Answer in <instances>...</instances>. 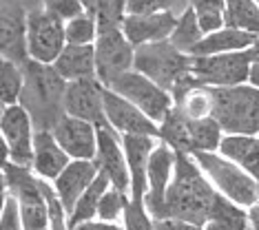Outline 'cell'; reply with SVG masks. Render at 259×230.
Here are the masks:
<instances>
[{
    "mask_svg": "<svg viewBox=\"0 0 259 230\" xmlns=\"http://www.w3.org/2000/svg\"><path fill=\"white\" fill-rule=\"evenodd\" d=\"M215 197L217 191L197 166L195 157L186 153H175V170L164 202V219L204 226Z\"/></svg>",
    "mask_w": 259,
    "mask_h": 230,
    "instance_id": "1",
    "label": "cell"
},
{
    "mask_svg": "<svg viewBox=\"0 0 259 230\" xmlns=\"http://www.w3.org/2000/svg\"><path fill=\"white\" fill-rule=\"evenodd\" d=\"M22 67V91L18 104L29 113L36 131H54L64 115V91L67 84L51 64L25 60Z\"/></svg>",
    "mask_w": 259,
    "mask_h": 230,
    "instance_id": "2",
    "label": "cell"
},
{
    "mask_svg": "<svg viewBox=\"0 0 259 230\" xmlns=\"http://www.w3.org/2000/svg\"><path fill=\"white\" fill-rule=\"evenodd\" d=\"M213 117L224 135H259V88L250 82L210 88Z\"/></svg>",
    "mask_w": 259,
    "mask_h": 230,
    "instance_id": "3",
    "label": "cell"
},
{
    "mask_svg": "<svg viewBox=\"0 0 259 230\" xmlns=\"http://www.w3.org/2000/svg\"><path fill=\"white\" fill-rule=\"evenodd\" d=\"M195 162L213 188L233 204L250 210L259 206V184L222 153H195Z\"/></svg>",
    "mask_w": 259,
    "mask_h": 230,
    "instance_id": "4",
    "label": "cell"
},
{
    "mask_svg": "<svg viewBox=\"0 0 259 230\" xmlns=\"http://www.w3.org/2000/svg\"><path fill=\"white\" fill-rule=\"evenodd\" d=\"M133 69L170 93L182 78L191 75L193 58L178 51L170 44V40H162V42L138 47Z\"/></svg>",
    "mask_w": 259,
    "mask_h": 230,
    "instance_id": "5",
    "label": "cell"
},
{
    "mask_svg": "<svg viewBox=\"0 0 259 230\" xmlns=\"http://www.w3.org/2000/svg\"><path fill=\"white\" fill-rule=\"evenodd\" d=\"M9 195H14L20 208V219L25 230H49V204L42 188V179L33 175L31 168H22L16 164H7Z\"/></svg>",
    "mask_w": 259,
    "mask_h": 230,
    "instance_id": "6",
    "label": "cell"
},
{
    "mask_svg": "<svg viewBox=\"0 0 259 230\" xmlns=\"http://www.w3.org/2000/svg\"><path fill=\"white\" fill-rule=\"evenodd\" d=\"M250 64H252V47L246 51L193 58L191 73L199 80V84L210 88L237 86V84H246L250 80Z\"/></svg>",
    "mask_w": 259,
    "mask_h": 230,
    "instance_id": "7",
    "label": "cell"
},
{
    "mask_svg": "<svg viewBox=\"0 0 259 230\" xmlns=\"http://www.w3.org/2000/svg\"><path fill=\"white\" fill-rule=\"evenodd\" d=\"M109 88L115 91L117 96H122L124 100H128L131 104H135L155 124H162L164 117L173 111V98H170V93L164 91L162 86H157L146 75L138 73L135 69L120 75Z\"/></svg>",
    "mask_w": 259,
    "mask_h": 230,
    "instance_id": "8",
    "label": "cell"
},
{
    "mask_svg": "<svg viewBox=\"0 0 259 230\" xmlns=\"http://www.w3.org/2000/svg\"><path fill=\"white\" fill-rule=\"evenodd\" d=\"M67 47L64 22L47 14L45 9H31L27 14V56L40 64H54Z\"/></svg>",
    "mask_w": 259,
    "mask_h": 230,
    "instance_id": "9",
    "label": "cell"
},
{
    "mask_svg": "<svg viewBox=\"0 0 259 230\" xmlns=\"http://www.w3.org/2000/svg\"><path fill=\"white\" fill-rule=\"evenodd\" d=\"M93 47H96V78L104 88H109L120 75L133 71L135 47L126 40L122 29L100 33Z\"/></svg>",
    "mask_w": 259,
    "mask_h": 230,
    "instance_id": "10",
    "label": "cell"
},
{
    "mask_svg": "<svg viewBox=\"0 0 259 230\" xmlns=\"http://www.w3.org/2000/svg\"><path fill=\"white\" fill-rule=\"evenodd\" d=\"M0 131L7 140L11 164L22 168H31L36 126H33L31 117L20 104H11L5 109L3 120H0Z\"/></svg>",
    "mask_w": 259,
    "mask_h": 230,
    "instance_id": "11",
    "label": "cell"
},
{
    "mask_svg": "<svg viewBox=\"0 0 259 230\" xmlns=\"http://www.w3.org/2000/svg\"><path fill=\"white\" fill-rule=\"evenodd\" d=\"M173 170H175V151L164 142H157L149 159V175H146L149 191H146L144 197L146 210L155 221L164 219V202H166V191L170 186V179H173Z\"/></svg>",
    "mask_w": 259,
    "mask_h": 230,
    "instance_id": "12",
    "label": "cell"
},
{
    "mask_svg": "<svg viewBox=\"0 0 259 230\" xmlns=\"http://www.w3.org/2000/svg\"><path fill=\"white\" fill-rule=\"evenodd\" d=\"M104 115H107L109 126L117 135H146L155 140L160 137V124H155L135 104L117 96L111 88H104Z\"/></svg>",
    "mask_w": 259,
    "mask_h": 230,
    "instance_id": "13",
    "label": "cell"
},
{
    "mask_svg": "<svg viewBox=\"0 0 259 230\" xmlns=\"http://www.w3.org/2000/svg\"><path fill=\"white\" fill-rule=\"evenodd\" d=\"M64 113L89 122L96 128L109 126L104 115V86L98 80L69 82L64 91Z\"/></svg>",
    "mask_w": 259,
    "mask_h": 230,
    "instance_id": "14",
    "label": "cell"
},
{
    "mask_svg": "<svg viewBox=\"0 0 259 230\" xmlns=\"http://www.w3.org/2000/svg\"><path fill=\"white\" fill-rule=\"evenodd\" d=\"M27 14L22 0H0V56L18 64L29 60Z\"/></svg>",
    "mask_w": 259,
    "mask_h": 230,
    "instance_id": "15",
    "label": "cell"
},
{
    "mask_svg": "<svg viewBox=\"0 0 259 230\" xmlns=\"http://www.w3.org/2000/svg\"><path fill=\"white\" fill-rule=\"evenodd\" d=\"M96 164H98L100 173L107 175L111 188L124 193L128 197V193H131V177H128L124 149H122L120 135H117L111 126L98 128V155H96Z\"/></svg>",
    "mask_w": 259,
    "mask_h": 230,
    "instance_id": "16",
    "label": "cell"
},
{
    "mask_svg": "<svg viewBox=\"0 0 259 230\" xmlns=\"http://www.w3.org/2000/svg\"><path fill=\"white\" fill-rule=\"evenodd\" d=\"M122 149H124L126 166H128V177H131V193L128 199L133 204H144L146 191H149V159L155 144L160 140L146 137V135H120Z\"/></svg>",
    "mask_w": 259,
    "mask_h": 230,
    "instance_id": "17",
    "label": "cell"
},
{
    "mask_svg": "<svg viewBox=\"0 0 259 230\" xmlns=\"http://www.w3.org/2000/svg\"><path fill=\"white\" fill-rule=\"evenodd\" d=\"M51 133H54L58 144H60V149L71 159H89V162L96 159L98 128L93 124L64 113Z\"/></svg>",
    "mask_w": 259,
    "mask_h": 230,
    "instance_id": "18",
    "label": "cell"
},
{
    "mask_svg": "<svg viewBox=\"0 0 259 230\" xmlns=\"http://www.w3.org/2000/svg\"><path fill=\"white\" fill-rule=\"evenodd\" d=\"M175 25H178V16L173 11L142 14V16L126 14L124 22H122V33L138 49V47H144V44L168 40L170 33L175 31Z\"/></svg>",
    "mask_w": 259,
    "mask_h": 230,
    "instance_id": "19",
    "label": "cell"
},
{
    "mask_svg": "<svg viewBox=\"0 0 259 230\" xmlns=\"http://www.w3.org/2000/svg\"><path fill=\"white\" fill-rule=\"evenodd\" d=\"M98 173H100V168H98L96 159H93V162H89V159H71V164H69L60 173V177L51 184L56 191V197L60 199L62 208L67 212V217L73 212L78 199L82 197V193L93 184Z\"/></svg>",
    "mask_w": 259,
    "mask_h": 230,
    "instance_id": "20",
    "label": "cell"
},
{
    "mask_svg": "<svg viewBox=\"0 0 259 230\" xmlns=\"http://www.w3.org/2000/svg\"><path fill=\"white\" fill-rule=\"evenodd\" d=\"M69 164H71V157L60 149L54 133L36 131V137H33V162H31L33 175L38 179L54 184Z\"/></svg>",
    "mask_w": 259,
    "mask_h": 230,
    "instance_id": "21",
    "label": "cell"
},
{
    "mask_svg": "<svg viewBox=\"0 0 259 230\" xmlns=\"http://www.w3.org/2000/svg\"><path fill=\"white\" fill-rule=\"evenodd\" d=\"M64 82L98 80L96 78V47L93 44H67L58 60L51 64Z\"/></svg>",
    "mask_w": 259,
    "mask_h": 230,
    "instance_id": "22",
    "label": "cell"
},
{
    "mask_svg": "<svg viewBox=\"0 0 259 230\" xmlns=\"http://www.w3.org/2000/svg\"><path fill=\"white\" fill-rule=\"evenodd\" d=\"M259 184V135H224L220 151Z\"/></svg>",
    "mask_w": 259,
    "mask_h": 230,
    "instance_id": "23",
    "label": "cell"
},
{
    "mask_svg": "<svg viewBox=\"0 0 259 230\" xmlns=\"http://www.w3.org/2000/svg\"><path fill=\"white\" fill-rule=\"evenodd\" d=\"M257 35L239 31V29L222 27L213 33H206L202 42L195 47L193 58H204V56H220V53H235V51H246L257 42Z\"/></svg>",
    "mask_w": 259,
    "mask_h": 230,
    "instance_id": "24",
    "label": "cell"
},
{
    "mask_svg": "<svg viewBox=\"0 0 259 230\" xmlns=\"http://www.w3.org/2000/svg\"><path fill=\"white\" fill-rule=\"evenodd\" d=\"M204 230H252L250 210L233 204L231 199L217 193L210 215L204 223Z\"/></svg>",
    "mask_w": 259,
    "mask_h": 230,
    "instance_id": "25",
    "label": "cell"
},
{
    "mask_svg": "<svg viewBox=\"0 0 259 230\" xmlns=\"http://www.w3.org/2000/svg\"><path fill=\"white\" fill-rule=\"evenodd\" d=\"M186 120V135H188V153H217L224 140L222 126L215 122V117L204 120Z\"/></svg>",
    "mask_w": 259,
    "mask_h": 230,
    "instance_id": "26",
    "label": "cell"
},
{
    "mask_svg": "<svg viewBox=\"0 0 259 230\" xmlns=\"http://www.w3.org/2000/svg\"><path fill=\"white\" fill-rule=\"evenodd\" d=\"M84 11L98 25V35L122 29L126 18V0H80Z\"/></svg>",
    "mask_w": 259,
    "mask_h": 230,
    "instance_id": "27",
    "label": "cell"
},
{
    "mask_svg": "<svg viewBox=\"0 0 259 230\" xmlns=\"http://www.w3.org/2000/svg\"><path fill=\"white\" fill-rule=\"evenodd\" d=\"M109 188H111V184H109L107 175L98 173V177H96V179H93V184H91L89 188H87L84 193H82V197L78 199V204H75L73 212L67 217L69 228L73 230L75 226H80V223L96 219V217H98V206H100V199L104 197V193H107Z\"/></svg>",
    "mask_w": 259,
    "mask_h": 230,
    "instance_id": "28",
    "label": "cell"
},
{
    "mask_svg": "<svg viewBox=\"0 0 259 230\" xmlns=\"http://www.w3.org/2000/svg\"><path fill=\"white\" fill-rule=\"evenodd\" d=\"M224 27L239 29L259 38V5L255 0H226Z\"/></svg>",
    "mask_w": 259,
    "mask_h": 230,
    "instance_id": "29",
    "label": "cell"
},
{
    "mask_svg": "<svg viewBox=\"0 0 259 230\" xmlns=\"http://www.w3.org/2000/svg\"><path fill=\"white\" fill-rule=\"evenodd\" d=\"M204 38V31L202 27H199L197 22V16L195 11H193L191 7L184 9V14H182L178 18V25H175V31L170 33V44L175 47L178 51L186 53V56L193 58V51H195V47L202 42Z\"/></svg>",
    "mask_w": 259,
    "mask_h": 230,
    "instance_id": "30",
    "label": "cell"
},
{
    "mask_svg": "<svg viewBox=\"0 0 259 230\" xmlns=\"http://www.w3.org/2000/svg\"><path fill=\"white\" fill-rule=\"evenodd\" d=\"M22 91V67L9 58L0 56V102L5 106L18 104Z\"/></svg>",
    "mask_w": 259,
    "mask_h": 230,
    "instance_id": "31",
    "label": "cell"
},
{
    "mask_svg": "<svg viewBox=\"0 0 259 230\" xmlns=\"http://www.w3.org/2000/svg\"><path fill=\"white\" fill-rule=\"evenodd\" d=\"M188 7L195 11L197 22H199V27H202L204 35L213 33L224 27L226 0H188Z\"/></svg>",
    "mask_w": 259,
    "mask_h": 230,
    "instance_id": "32",
    "label": "cell"
},
{
    "mask_svg": "<svg viewBox=\"0 0 259 230\" xmlns=\"http://www.w3.org/2000/svg\"><path fill=\"white\" fill-rule=\"evenodd\" d=\"M64 38L67 44H96L98 40V25L89 14H82L73 20L64 22Z\"/></svg>",
    "mask_w": 259,
    "mask_h": 230,
    "instance_id": "33",
    "label": "cell"
},
{
    "mask_svg": "<svg viewBox=\"0 0 259 230\" xmlns=\"http://www.w3.org/2000/svg\"><path fill=\"white\" fill-rule=\"evenodd\" d=\"M128 202V197L124 193L115 191V188H109L104 193V197L100 199V206H98V217L96 219L100 221H113V223H120L122 221V215H124V206Z\"/></svg>",
    "mask_w": 259,
    "mask_h": 230,
    "instance_id": "34",
    "label": "cell"
},
{
    "mask_svg": "<svg viewBox=\"0 0 259 230\" xmlns=\"http://www.w3.org/2000/svg\"><path fill=\"white\" fill-rule=\"evenodd\" d=\"M122 226L124 230H155V219L149 215L144 204H133L128 199L122 215Z\"/></svg>",
    "mask_w": 259,
    "mask_h": 230,
    "instance_id": "35",
    "label": "cell"
},
{
    "mask_svg": "<svg viewBox=\"0 0 259 230\" xmlns=\"http://www.w3.org/2000/svg\"><path fill=\"white\" fill-rule=\"evenodd\" d=\"M42 9L62 22H69L73 18L87 14L80 0H42Z\"/></svg>",
    "mask_w": 259,
    "mask_h": 230,
    "instance_id": "36",
    "label": "cell"
},
{
    "mask_svg": "<svg viewBox=\"0 0 259 230\" xmlns=\"http://www.w3.org/2000/svg\"><path fill=\"white\" fill-rule=\"evenodd\" d=\"M175 0H126V14H160V11H170Z\"/></svg>",
    "mask_w": 259,
    "mask_h": 230,
    "instance_id": "37",
    "label": "cell"
},
{
    "mask_svg": "<svg viewBox=\"0 0 259 230\" xmlns=\"http://www.w3.org/2000/svg\"><path fill=\"white\" fill-rule=\"evenodd\" d=\"M0 230H25V228H22V219H20L18 202H16L14 195H9V197H7L3 217H0Z\"/></svg>",
    "mask_w": 259,
    "mask_h": 230,
    "instance_id": "38",
    "label": "cell"
},
{
    "mask_svg": "<svg viewBox=\"0 0 259 230\" xmlns=\"http://www.w3.org/2000/svg\"><path fill=\"white\" fill-rule=\"evenodd\" d=\"M155 230H204V226H195V223H186V221H175V219H162V221H155Z\"/></svg>",
    "mask_w": 259,
    "mask_h": 230,
    "instance_id": "39",
    "label": "cell"
},
{
    "mask_svg": "<svg viewBox=\"0 0 259 230\" xmlns=\"http://www.w3.org/2000/svg\"><path fill=\"white\" fill-rule=\"evenodd\" d=\"M73 230H124L122 223H113V221H100V219H91L84 221L80 226H75Z\"/></svg>",
    "mask_w": 259,
    "mask_h": 230,
    "instance_id": "40",
    "label": "cell"
},
{
    "mask_svg": "<svg viewBox=\"0 0 259 230\" xmlns=\"http://www.w3.org/2000/svg\"><path fill=\"white\" fill-rule=\"evenodd\" d=\"M250 84L259 88V40L252 44V64H250Z\"/></svg>",
    "mask_w": 259,
    "mask_h": 230,
    "instance_id": "41",
    "label": "cell"
},
{
    "mask_svg": "<svg viewBox=\"0 0 259 230\" xmlns=\"http://www.w3.org/2000/svg\"><path fill=\"white\" fill-rule=\"evenodd\" d=\"M9 162H11V157H9V146H7V140H5L3 131H0V170L7 168Z\"/></svg>",
    "mask_w": 259,
    "mask_h": 230,
    "instance_id": "42",
    "label": "cell"
},
{
    "mask_svg": "<svg viewBox=\"0 0 259 230\" xmlns=\"http://www.w3.org/2000/svg\"><path fill=\"white\" fill-rule=\"evenodd\" d=\"M3 193H9V186H7V175H5V170H0V195Z\"/></svg>",
    "mask_w": 259,
    "mask_h": 230,
    "instance_id": "43",
    "label": "cell"
},
{
    "mask_svg": "<svg viewBox=\"0 0 259 230\" xmlns=\"http://www.w3.org/2000/svg\"><path fill=\"white\" fill-rule=\"evenodd\" d=\"M7 197H9V193L0 195V217H3V210H5V204H7Z\"/></svg>",
    "mask_w": 259,
    "mask_h": 230,
    "instance_id": "44",
    "label": "cell"
},
{
    "mask_svg": "<svg viewBox=\"0 0 259 230\" xmlns=\"http://www.w3.org/2000/svg\"><path fill=\"white\" fill-rule=\"evenodd\" d=\"M5 109H7V106H5L3 102H0V120H3V113H5Z\"/></svg>",
    "mask_w": 259,
    "mask_h": 230,
    "instance_id": "45",
    "label": "cell"
},
{
    "mask_svg": "<svg viewBox=\"0 0 259 230\" xmlns=\"http://www.w3.org/2000/svg\"><path fill=\"white\" fill-rule=\"evenodd\" d=\"M255 3H257V5H259V0H255Z\"/></svg>",
    "mask_w": 259,
    "mask_h": 230,
    "instance_id": "46",
    "label": "cell"
}]
</instances>
